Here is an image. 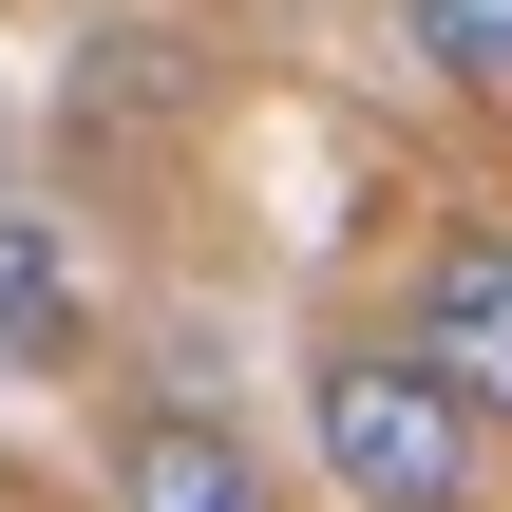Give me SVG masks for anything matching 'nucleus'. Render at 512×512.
I'll return each mask as SVG.
<instances>
[{"instance_id":"f257e3e1","label":"nucleus","mask_w":512,"mask_h":512,"mask_svg":"<svg viewBox=\"0 0 512 512\" xmlns=\"http://www.w3.org/2000/svg\"><path fill=\"white\" fill-rule=\"evenodd\" d=\"M304 456H323L342 512H475L494 494V418H475L399 323H342V342L304 361Z\"/></svg>"},{"instance_id":"f03ea898","label":"nucleus","mask_w":512,"mask_h":512,"mask_svg":"<svg viewBox=\"0 0 512 512\" xmlns=\"http://www.w3.org/2000/svg\"><path fill=\"white\" fill-rule=\"evenodd\" d=\"M399 342H418V361H437V380H456V399L512 437V228H494V209H456V228L418 247V285H399Z\"/></svg>"},{"instance_id":"7ed1b4c3","label":"nucleus","mask_w":512,"mask_h":512,"mask_svg":"<svg viewBox=\"0 0 512 512\" xmlns=\"http://www.w3.org/2000/svg\"><path fill=\"white\" fill-rule=\"evenodd\" d=\"M95 512H285V475H266L209 399H133L114 456H95Z\"/></svg>"},{"instance_id":"20e7f679","label":"nucleus","mask_w":512,"mask_h":512,"mask_svg":"<svg viewBox=\"0 0 512 512\" xmlns=\"http://www.w3.org/2000/svg\"><path fill=\"white\" fill-rule=\"evenodd\" d=\"M399 57L437 95H512V0H399Z\"/></svg>"},{"instance_id":"39448f33","label":"nucleus","mask_w":512,"mask_h":512,"mask_svg":"<svg viewBox=\"0 0 512 512\" xmlns=\"http://www.w3.org/2000/svg\"><path fill=\"white\" fill-rule=\"evenodd\" d=\"M0 361H76V285L38 228H0Z\"/></svg>"}]
</instances>
